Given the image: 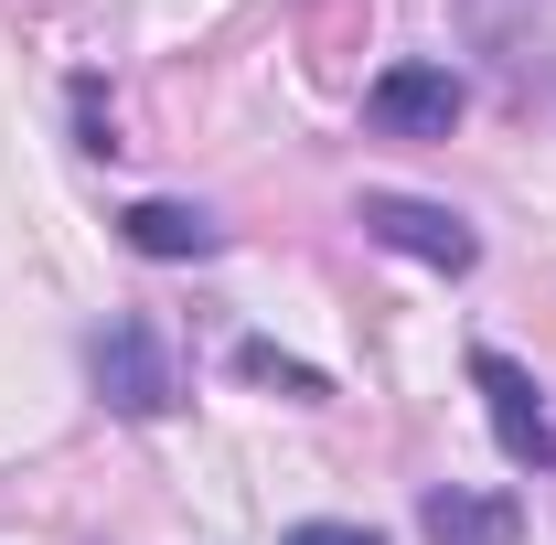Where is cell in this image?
I'll list each match as a JSON object with an SVG mask.
<instances>
[{
  "label": "cell",
  "instance_id": "1",
  "mask_svg": "<svg viewBox=\"0 0 556 545\" xmlns=\"http://www.w3.org/2000/svg\"><path fill=\"white\" fill-rule=\"evenodd\" d=\"M86 375H97V396L118 417H172L182 407V364H172V342L150 332V321H108L97 353H86Z\"/></svg>",
  "mask_w": 556,
  "mask_h": 545
},
{
  "label": "cell",
  "instance_id": "2",
  "mask_svg": "<svg viewBox=\"0 0 556 545\" xmlns=\"http://www.w3.org/2000/svg\"><path fill=\"white\" fill-rule=\"evenodd\" d=\"M353 225H364L375 246L417 257V268H439V278H471V268H482V236H471L450 204H417V193H364V204H353Z\"/></svg>",
  "mask_w": 556,
  "mask_h": 545
},
{
  "label": "cell",
  "instance_id": "3",
  "mask_svg": "<svg viewBox=\"0 0 556 545\" xmlns=\"http://www.w3.org/2000/svg\"><path fill=\"white\" fill-rule=\"evenodd\" d=\"M460 107H471V86H460L450 65H428V54H407V65H386L375 86H364V118H375L386 139H450Z\"/></svg>",
  "mask_w": 556,
  "mask_h": 545
},
{
  "label": "cell",
  "instance_id": "4",
  "mask_svg": "<svg viewBox=\"0 0 556 545\" xmlns=\"http://www.w3.org/2000/svg\"><path fill=\"white\" fill-rule=\"evenodd\" d=\"M471 385H482V407H492V439H503V460H525V471H556L546 385H535L514 353H471Z\"/></svg>",
  "mask_w": 556,
  "mask_h": 545
},
{
  "label": "cell",
  "instance_id": "5",
  "mask_svg": "<svg viewBox=\"0 0 556 545\" xmlns=\"http://www.w3.org/2000/svg\"><path fill=\"white\" fill-rule=\"evenodd\" d=\"M417 524L439 545H514V503L503 492H460V481H439L428 503H417Z\"/></svg>",
  "mask_w": 556,
  "mask_h": 545
},
{
  "label": "cell",
  "instance_id": "6",
  "mask_svg": "<svg viewBox=\"0 0 556 545\" xmlns=\"http://www.w3.org/2000/svg\"><path fill=\"white\" fill-rule=\"evenodd\" d=\"M118 225H129L139 257H214V246H225V225H214L204 204H129Z\"/></svg>",
  "mask_w": 556,
  "mask_h": 545
},
{
  "label": "cell",
  "instance_id": "7",
  "mask_svg": "<svg viewBox=\"0 0 556 545\" xmlns=\"http://www.w3.org/2000/svg\"><path fill=\"white\" fill-rule=\"evenodd\" d=\"M236 375H247V385H278V396H300V407L321 396V375L289 364V353H268V342H236Z\"/></svg>",
  "mask_w": 556,
  "mask_h": 545
},
{
  "label": "cell",
  "instance_id": "8",
  "mask_svg": "<svg viewBox=\"0 0 556 545\" xmlns=\"http://www.w3.org/2000/svg\"><path fill=\"white\" fill-rule=\"evenodd\" d=\"M278 545H375V535H364V524H289Z\"/></svg>",
  "mask_w": 556,
  "mask_h": 545
}]
</instances>
